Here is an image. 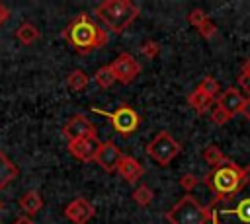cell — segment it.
Masks as SVG:
<instances>
[{
    "mask_svg": "<svg viewBox=\"0 0 250 224\" xmlns=\"http://www.w3.org/2000/svg\"><path fill=\"white\" fill-rule=\"evenodd\" d=\"M62 39L78 53V55H90L102 47L107 45V31L92 19L90 14L80 12L76 14L70 23L62 29Z\"/></svg>",
    "mask_w": 250,
    "mask_h": 224,
    "instance_id": "6da1fadb",
    "label": "cell"
},
{
    "mask_svg": "<svg viewBox=\"0 0 250 224\" xmlns=\"http://www.w3.org/2000/svg\"><path fill=\"white\" fill-rule=\"evenodd\" d=\"M246 171H248V166L242 168L232 160H227L223 166L207 171V175L203 177V183L213 193V201L209 206L213 208L219 203H229L242 187L246 179Z\"/></svg>",
    "mask_w": 250,
    "mask_h": 224,
    "instance_id": "7a4b0ae2",
    "label": "cell"
},
{
    "mask_svg": "<svg viewBox=\"0 0 250 224\" xmlns=\"http://www.w3.org/2000/svg\"><path fill=\"white\" fill-rule=\"evenodd\" d=\"M141 14V8L131 0H105L94 8V16L113 33H123Z\"/></svg>",
    "mask_w": 250,
    "mask_h": 224,
    "instance_id": "3957f363",
    "label": "cell"
},
{
    "mask_svg": "<svg viewBox=\"0 0 250 224\" xmlns=\"http://www.w3.org/2000/svg\"><path fill=\"white\" fill-rule=\"evenodd\" d=\"M211 206H203L195 197L188 193L164 214V218L170 224H207L211 220Z\"/></svg>",
    "mask_w": 250,
    "mask_h": 224,
    "instance_id": "277c9868",
    "label": "cell"
},
{
    "mask_svg": "<svg viewBox=\"0 0 250 224\" xmlns=\"http://www.w3.org/2000/svg\"><path fill=\"white\" fill-rule=\"evenodd\" d=\"M221 224H250V166L238 193L217 210Z\"/></svg>",
    "mask_w": 250,
    "mask_h": 224,
    "instance_id": "5b68a950",
    "label": "cell"
},
{
    "mask_svg": "<svg viewBox=\"0 0 250 224\" xmlns=\"http://www.w3.org/2000/svg\"><path fill=\"white\" fill-rule=\"evenodd\" d=\"M146 154L158 164V166H168L176 156L182 152V144L168 132V131H158L146 144Z\"/></svg>",
    "mask_w": 250,
    "mask_h": 224,
    "instance_id": "8992f818",
    "label": "cell"
},
{
    "mask_svg": "<svg viewBox=\"0 0 250 224\" xmlns=\"http://www.w3.org/2000/svg\"><path fill=\"white\" fill-rule=\"evenodd\" d=\"M90 111L107 117V119H109V125L113 127V131L119 132V134H123V136L133 134V132L139 129V125H141L139 113H137L129 103H121V105H119L115 111H111V113H109V111H104V109H100V107H90Z\"/></svg>",
    "mask_w": 250,
    "mask_h": 224,
    "instance_id": "52a82bcc",
    "label": "cell"
},
{
    "mask_svg": "<svg viewBox=\"0 0 250 224\" xmlns=\"http://www.w3.org/2000/svg\"><path fill=\"white\" fill-rule=\"evenodd\" d=\"M109 68L115 76V82H119V84H131L141 74V62L129 53L117 55L113 58V62L109 64Z\"/></svg>",
    "mask_w": 250,
    "mask_h": 224,
    "instance_id": "ba28073f",
    "label": "cell"
},
{
    "mask_svg": "<svg viewBox=\"0 0 250 224\" xmlns=\"http://www.w3.org/2000/svg\"><path fill=\"white\" fill-rule=\"evenodd\" d=\"M62 136L70 142L76 138H98L96 125L86 119V115H72L64 125H62Z\"/></svg>",
    "mask_w": 250,
    "mask_h": 224,
    "instance_id": "9c48e42d",
    "label": "cell"
},
{
    "mask_svg": "<svg viewBox=\"0 0 250 224\" xmlns=\"http://www.w3.org/2000/svg\"><path fill=\"white\" fill-rule=\"evenodd\" d=\"M123 158V152L111 142V140H105V142H100L96 154H94V162L107 173L111 171H117V166Z\"/></svg>",
    "mask_w": 250,
    "mask_h": 224,
    "instance_id": "30bf717a",
    "label": "cell"
},
{
    "mask_svg": "<svg viewBox=\"0 0 250 224\" xmlns=\"http://www.w3.org/2000/svg\"><path fill=\"white\" fill-rule=\"evenodd\" d=\"M64 218L70 220L72 224H86L94 218L96 214V208L90 201H86L84 197H78L74 201H70L66 206H64Z\"/></svg>",
    "mask_w": 250,
    "mask_h": 224,
    "instance_id": "8fae6325",
    "label": "cell"
},
{
    "mask_svg": "<svg viewBox=\"0 0 250 224\" xmlns=\"http://www.w3.org/2000/svg\"><path fill=\"white\" fill-rule=\"evenodd\" d=\"M98 146H100L98 138H76V140L68 142L66 150L78 162H94V154H96Z\"/></svg>",
    "mask_w": 250,
    "mask_h": 224,
    "instance_id": "7c38bea8",
    "label": "cell"
},
{
    "mask_svg": "<svg viewBox=\"0 0 250 224\" xmlns=\"http://www.w3.org/2000/svg\"><path fill=\"white\" fill-rule=\"evenodd\" d=\"M244 99H246V97L242 95V92H238L236 88H227V90L217 97V107H221V109L227 111L230 117H234L236 113H240Z\"/></svg>",
    "mask_w": 250,
    "mask_h": 224,
    "instance_id": "4fadbf2b",
    "label": "cell"
},
{
    "mask_svg": "<svg viewBox=\"0 0 250 224\" xmlns=\"http://www.w3.org/2000/svg\"><path fill=\"white\" fill-rule=\"evenodd\" d=\"M117 171H119V175L127 181V183H137L143 175H145V168L141 166V162L139 160H135L133 156H125L123 154V158H121V162H119V166H117Z\"/></svg>",
    "mask_w": 250,
    "mask_h": 224,
    "instance_id": "5bb4252c",
    "label": "cell"
},
{
    "mask_svg": "<svg viewBox=\"0 0 250 224\" xmlns=\"http://www.w3.org/2000/svg\"><path fill=\"white\" fill-rule=\"evenodd\" d=\"M188 103H189V107L197 113V115H203V113H207L211 107H213V103H215V99L213 97H209V95H205L201 90H193L189 95H188Z\"/></svg>",
    "mask_w": 250,
    "mask_h": 224,
    "instance_id": "9a60e30c",
    "label": "cell"
},
{
    "mask_svg": "<svg viewBox=\"0 0 250 224\" xmlns=\"http://www.w3.org/2000/svg\"><path fill=\"white\" fill-rule=\"evenodd\" d=\"M20 208L25 212V214H29V216H33V214H37L41 208H43V197L37 193V191H27V193H23L21 197H20Z\"/></svg>",
    "mask_w": 250,
    "mask_h": 224,
    "instance_id": "2e32d148",
    "label": "cell"
},
{
    "mask_svg": "<svg viewBox=\"0 0 250 224\" xmlns=\"http://www.w3.org/2000/svg\"><path fill=\"white\" fill-rule=\"evenodd\" d=\"M18 177V168H16V164L0 150V191L10 183V181H14Z\"/></svg>",
    "mask_w": 250,
    "mask_h": 224,
    "instance_id": "e0dca14e",
    "label": "cell"
},
{
    "mask_svg": "<svg viewBox=\"0 0 250 224\" xmlns=\"http://www.w3.org/2000/svg\"><path fill=\"white\" fill-rule=\"evenodd\" d=\"M39 37H41L39 29H37L33 23H29V21H23V23L16 29V39H18L20 43H23V45H31V43H35Z\"/></svg>",
    "mask_w": 250,
    "mask_h": 224,
    "instance_id": "ac0fdd59",
    "label": "cell"
},
{
    "mask_svg": "<svg viewBox=\"0 0 250 224\" xmlns=\"http://www.w3.org/2000/svg\"><path fill=\"white\" fill-rule=\"evenodd\" d=\"M201 156H203V160L211 166V169H213V168H219V166H223V164L227 162V156L223 154V150H221L217 144L205 146L203 152H201Z\"/></svg>",
    "mask_w": 250,
    "mask_h": 224,
    "instance_id": "d6986e66",
    "label": "cell"
},
{
    "mask_svg": "<svg viewBox=\"0 0 250 224\" xmlns=\"http://www.w3.org/2000/svg\"><path fill=\"white\" fill-rule=\"evenodd\" d=\"M88 82H90V78H88V74L86 72H82V70H72L68 76H66V88H70L72 92H82V90H86L88 88Z\"/></svg>",
    "mask_w": 250,
    "mask_h": 224,
    "instance_id": "ffe728a7",
    "label": "cell"
},
{
    "mask_svg": "<svg viewBox=\"0 0 250 224\" xmlns=\"http://www.w3.org/2000/svg\"><path fill=\"white\" fill-rule=\"evenodd\" d=\"M94 82H96L100 88H104V90H107V88H111V86L115 84V76H113L109 64H105V66H102V68L96 70V74H94Z\"/></svg>",
    "mask_w": 250,
    "mask_h": 224,
    "instance_id": "44dd1931",
    "label": "cell"
},
{
    "mask_svg": "<svg viewBox=\"0 0 250 224\" xmlns=\"http://www.w3.org/2000/svg\"><path fill=\"white\" fill-rule=\"evenodd\" d=\"M133 201L139 205V206H148L150 203H152V199H154V193H152V189L148 187V185H145V183H141L139 187H135V191H133Z\"/></svg>",
    "mask_w": 250,
    "mask_h": 224,
    "instance_id": "7402d4cb",
    "label": "cell"
},
{
    "mask_svg": "<svg viewBox=\"0 0 250 224\" xmlns=\"http://www.w3.org/2000/svg\"><path fill=\"white\" fill-rule=\"evenodd\" d=\"M197 90H201L205 95H209V97H217V93L221 92V86H219V82L213 78V76H205L201 82H199V86H197Z\"/></svg>",
    "mask_w": 250,
    "mask_h": 224,
    "instance_id": "603a6c76",
    "label": "cell"
},
{
    "mask_svg": "<svg viewBox=\"0 0 250 224\" xmlns=\"http://www.w3.org/2000/svg\"><path fill=\"white\" fill-rule=\"evenodd\" d=\"M232 117L227 113V111H223L221 107H213V111H211V121H213V125H217V127H223V125H227L229 121H230Z\"/></svg>",
    "mask_w": 250,
    "mask_h": 224,
    "instance_id": "cb8c5ba5",
    "label": "cell"
},
{
    "mask_svg": "<svg viewBox=\"0 0 250 224\" xmlns=\"http://www.w3.org/2000/svg\"><path fill=\"white\" fill-rule=\"evenodd\" d=\"M197 31H199V35H201L203 39H213V37L217 35V27H215V23H213L209 18L197 27Z\"/></svg>",
    "mask_w": 250,
    "mask_h": 224,
    "instance_id": "d4e9b609",
    "label": "cell"
},
{
    "mask_svg": "<svg viewBox=\"0 0 250 224\" xmlns=\"http://www.w3.org/2000/svg\"><path fill=\"white\" fill-rule=\"evenodd\" d=\"M158 51H160V47H158V43H156V41H152V39L145 41V43H143V47H141V53H143V56H145V58H154V56L158 55Z\"/></svg>",
    "mask_w": 250,
    "mask_h": 224,
    "instance_id": "484cf974",
    "label": "cell"
},
{
    "mask_svg": "<svg viewBox=\"0 0 250 224\" xmlns=\"http://www.w3.org/2000/svg\"><path fill=\"white\" fill-rule=\"evenodd\" d=\"M205 19H207V14H205L201 8H195V10H191V12L188 14V21H189V23H191L195 29H197V27H199V25H201Z\"/></svg>",
    "mask_w": 250,
    "mask_h": 224,
    "instance_id": "4316f807",
    "label": "cell"
},
{
    "mask_svg": "<svg viewBox=\"0 0 250 224\" xmlns=\"http://www.w3.org/2000/svg\"><path fill=\"white\" fill-rule=\"evenodd\" d=\"M197 183H199V179H197L195 173H184L180 177V187L186 189V191H191L193 187H197Z\"/></svg>",
    "mask_w": 250,
    "mask_h": 224,
    "instance_id": "83f0119b",
    "label": "cell"
},
{
    "mask_svg": "<svg viewBox=\"0 0 250 224\" xmlns=\"http://www.w3.org/2000/svg\"><path fill=\"white\" fill-rule=\"evenodd\" d=\"M236 82H238V86H240L246 93H250V74H248V72H244V70H242V72L238 74Z\"/></svg>",
    "mask_w": 250,
    "mask_h": 224,
    "instance_id": "f1b7e54d",
    "label": "cell"
},
{
    "mask_svg": "<svg viewBox=\"0 0 250 224\" xmlns=\"http://www.w3.org/2000/svg\"><path fill=\"white\" fill-rule=\"evenodd\" d=\"M240 115H242L244 119H248V121H250V97H246V99H244L242 109H240Z\"/></svg>",
    "mask_w": 250,
    "mask_h": 224,
    "instance_id": "f546056e",
    "label": "cell"
},
{
    "mask_svg": "<svg viewBox=\"0 0 250 224\" xmlns=\"http://www.w3.org/2000/svg\"><path fill=\"white\" fill-rule=\"evenodd\" d=\"M8 16H10V10H8V8H6V6L0 2V25H2V23L8 19Z\"/></svg>",
    "mask_w": 250,
    "mask_h": 224,
    "instance_id": "4dcf8cb0",
    "label": "cell"
},
{
    "mask_svg": "<svg viewBox=\"0 0 250 224\" xmlns=\"http://www.w3.org/2000/svg\"><path fill=\"white\" fill-rule=\"evenodd\" d=\"M16 224H33V220H31V218H25V216H20V218L16 220Z\"/></svg>",
    "mask_w": 250,
    "mask_h": 224,
    "instance_id": "1f68e13d",
    "label": "cell"
},
{
    "mask_svg": "<svg viewBox=\"0 0 250 224\" xmlns=\"http://www.w3.org/2000/svg\"><path fill=\"white\" fill-rule=\"evenodd\" d=\"M211 224H221L219 222V216H217V210L213 208V214H211Z\"/></svg>",
    "mask_w": 250,
    "mask_h": 224,
    "instance_id": "d6a6232c",
    "label": "cell"
},
{
    "mask_svg": "<svg viewBox=\"0 0 250 224\" xmlns=\"http://www.w3.org/2000/svg\"><path fill=\"white\" fill-rule=\"evenodd\" d=\"M242 70H244V72H248V74H250V56H248V58H246V62H244V68H242Z\"/></svg>",
    "mask_w": 250,
    "mask_h": 224,
    "instance_id": "836d02e7",
    "label": "cell"
},
{
    "mask_svg": "<svg viewBox=\"0 0 250 224\" xmlns=\"http://www.w3.org/2000/svg\"><path fill=\"white\" fill-rule=\"evenodd\" d=\"M0 208H2V201H0Z\"/></svg>",
    "mask_w": 250,
    "mask_h": 224,
    "instance_id": "e575fe53",
    "label": "cell"
}]
</instances>
